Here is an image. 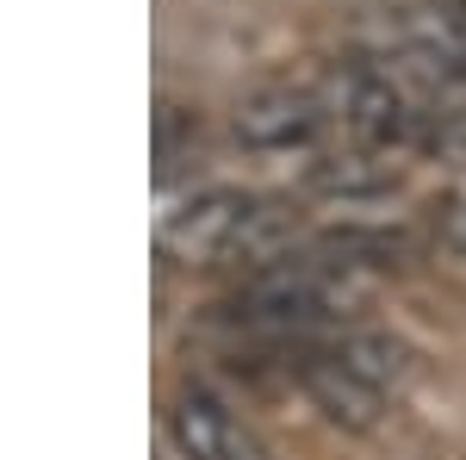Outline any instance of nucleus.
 Wrapping results in <instances>:
<instances>
[{
	"label": "nucleus",
	"mask_w": 466,
	"mask_h": 460,
	"mask_svg": "<svg viewBox=\"0 0 466 460\" xmlns=\"http://www.w3.org/2000/svg\"><path fill=\"white\" fill-rule=\"evenodd\" d=\"M243 212H249V193H230V187L193 193L180 212L162 218V249L168 255H187V261H224V249L237 237Z\"/></svg>",
	"instance_id": "nucleus-4"
},
{
	"label": "nucleus",
	"mask_w": 466,
	"mask_h": 460,
	"mask_svg": "<svg viewBox=\"0 0 466 460\" xmlns=\"http://www.w3.org/2000/svg\"><path fill=\"white\" fill-rule=\"evenodd\" d=\"M237 138L249 143V149H299V143L318 138L323 125V107L318 94H305V87H255V94H243L237 100Z\"/></svg>",
	"instance_id": "nucleus-3"
},
{
	"label": "nucleus",
	"mask_w": 466,
	"mask_h": 460,
	"mask_svg": "<svg viewBox=\"0 0 466 460\" xmlns=\"http://www.w3.org/2000/svg\"><path fill=\"white\" fill-rule=\"evenodd\" d=\"M292 367H299V386L318 398V411L329 417V424H342V429H373V424H380L386 392H373L360 373H349L336 354L323 349V336L311 342V349L292 354Z\"/></svg>",
	"instance_id": "nucleus-5"
},
{
	"label": "nucleus",
	"mask_w": 466,
	"mask_h": 460,
	"mask_svg": "<svg viewBox=\"0 0 466 460\" xmlns=\"http://www.w3.org/2000/svg\"><path fill=\"white\" fill-rule=\"evenodd\" d=\"M193 156H199V118L180 107H162L156 112V180L168 187L175 175H187Z\"/></svg>",
	"instance_id": "nucleus-9"
},
{
	"label": "nucleus",
	"mask_w": 466,
	"mask_h": 460,
	"mask_svg": "<svg viewBox=\"0 0 466 460\" xmlns=\"http://www.w3.org/2000/svg\"><path fill=\"white\" fill-rule=\"evenodd\" d=\"M305 180L318 187V193H329V199H373V193H386L392 187V162H380L373 149H342V156H318L311 169H305Z\"/></svg>",
	"instance_id": "nucleus-8"
},
{
	"label": "nucleus",
	"mask_w": 466,
	"mask_h": 460,
	"mask_svg": "<svg viewBox=\"0 0 466 460\" xmlns=\"http://www.w3.org/2000/svg\"><path fill=\"white\" fill-rule=\"evenodd\" d=\"M292 243H299V212L274 206V199H249V212H243V224H237V237H230L218 268L249 281V274H268V268L292 261Z\"/></svg>",
	"instance_id": "nucleus-6"
},
{
	"label": "nucleus",
	"mask_w": 466,
	"mask_h": 460,
	"mask_svg": "<svg viewBox=\"0 0 466 460\" xmlns=\"http://www.w3.org/2000/svg\"><path fill=\"white\" fill-rule=\"evenodd\" d=\"M323 349L336 354L349 373H360L373 392H386V398L410 380V349L398 336H386V330H329Z\"/></svg>",
	"instance_id": "nucleus-7"
},
{
	"label": "nucleus",
	"mask_w": 466,
	"mask_h": 460,
	"mask_svg": "<svg viewBox=\"0 0 466 460\" xmlns=\"http://www.w3.org/2000/svg\"><path fill=\"white\" fill-rule=\"evenodd\" d=\"M441 243H448V249L466 261V206H454V212H448V224H441Z\"/></svg>",
	"instance_id": "nucleus-10"
},
{
	"label": "nucleus",
	"mask_w": 466,
	"mask_h": 460,
	"mask_svg": "<svg viewBox=\"0 0 466 460\" xmlns=\"http://www.w3.org/2000/svg\"><path fill=\"white\" fill-rule=\"evenodd\" d=\"M168 448L180 460H274L268 442L206 386L175 392V404H168Z\"/></svg>",
	"instance_id": "nucleus-2"
},
{
	"label": "nucleus",
	"mask_w": 466,
	"mask_h": 460,
	"mask_svg": "<svg viewBox=\"0 0 466 460\" xmlns=\"http://www.w3.org/2000/svg\"><path fill=\"white\" fill-rule=\"evenodd\" d=\"M329 107L367 149H435L454 138V125L386 56H349L329 75Z\"/></svg>",
	"instance_id": "nucleus-1"
}]
</instances>
